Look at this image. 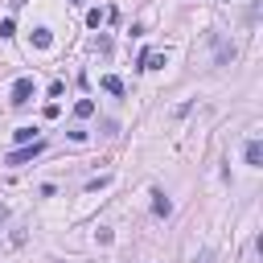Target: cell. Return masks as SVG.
Here are the masks:
<instances>
[{
  "label": "cell",
  "instance_id": "6da1fadb",
  "mask_svg": "<svg viewBox=\"0 0 263 263\" xmlns=\"http://www.w3.org/2000/svg\"><path fill=\"white\" fill-rule=\"evenodd\" d=\"M41 152H45V140H29V144L12 148V152L4 156V164H29V160H37Z\"/></svg>",
  "mask_w": 263,
  "mask_h": 263
},
{
  "label": "cell",
  "instance_id": "7a4b0ae2",
  "mask_svg": "<svg viewBox=\"0 0 263 263\" xmlns=\"http://www.w3.org/2000/svg\"><path fill=\"white\" fill-rule=\"evenodd\" d=\"M33 95H37V82H33V78H16V82H12V107H25Z\"/></svg>",
  "mask_w": 263,
  "mask_h": 263
},
{
  "label": "cell",
  "instance_id": "3957f363",
  "mask_svg": "<svg viewBox=\"0 0 263 263\" xmlns=\"http://www.w3.org/2000/svg\"><path fill=\"white\" fill-rule=\"evenodd\" d=\"M160 66H164V53H152V49L140 53V70H160Z\"/></svg>",
  "mask_w": 263,
  "mask_h": 263
},
{
  "label": "cell",
  "instance_id": "277c9868",
  "mask_svg": "<svg viewBox=\"0 0 263 263\" xmlns=\"http://www.w3.org/2000/svg\"><path fill=\"white\" fill-rule=\"evenodd\" d=\"M247 164H251V168H259V164H263V144H259V140H251V144H247Z\"/></svg>",
  "mask_w": 263,
  "mask_h": 263
},
{
  "label": "cell",
  "instance_id": "5b68a950",
  "mask_svg": "<svg viewBox=\"0 0 263 263\" xmlns=\"http://www.w3.org/2000/svg\"><path fill=\"white\" fill-rule=\"evenodd\" d=\"M33 45H37V49H49V45H53V33H49V29H33Z\"/></svg>",
  "mask_w": 263,
  "mask_h": 263
},
{
  "label": "cell",
  "instance_id": "8992f818",
  "mask_svg": "<svg viewBox=\"0 0 263 263\" xmlns=\"http://www.w3.org/2000/svg\"><path fill=\"white\" fill-rule=\"evenodd\" d=\"M74 115H78V119L95 115V99H78V103H74Z\"/></svg>",
  "mask_w": 263,
  "mask_h": 263
},
{
  "label": "cell",
  "instance_id": "52a82bcc",
  "mask_svg": "<svg viewBox=\"0 0 263 263\" xmlns=\"http://www.w3.org/2000/svg\"><path fill=\"white\" fill-rule=\"evenodd\" d=\"M152 210H156V214H168V210H173V201H168V197L156 189V193H152Z\"/></svg>",
  "mask_w": 263,
  "mask_h": 263
},
{
  "label": "cell",
  "instance_id": "ba28073f",
  "mask_svg": "<svg viewBox=\"0 0 263 263\" xmlns=\"http://www.w3.org/2000/svg\"><path fill=\"white\" fill-rule=\"evenodd\" d=\"M103 90H111V95H123V82H119L115 74H103Z\"/></svg>",
  "mask_w": 263,
  "mask_h": 263
},
{
  "label": "cell",
  "instance_id": "9c48e42d",
  "mask_svg": "<svg viewBox=\"0 0 263 263\" xmlns=\"http://www.w3.org/2000/svg\"><path fill=\"white\" fill-rule=\"evenodd\" d=\"M12 33H16V25H12V16H4L0 21V37H12Z\"/></svg>",
  "mask_w": 263,
  "mask_h": 263
},
{
  "label": "cell",
  "instance_id": "30bf717a",
  "mask_svg": "<svg viewBox=\"0 0 263 263\" xmlns=\"http://www.w3.org/2000/svg\"><path fill=\"white\" fill-rule=\"evenodd\" d=\"M29 140H37L33 127H16V144H29Z\"/></svg>",
  "mask_w": 263,
  "mask_h": 263
}]
</instances>
